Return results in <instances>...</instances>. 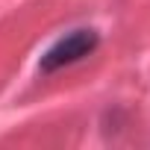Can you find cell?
Returning <instances> with one entry per match:
<instances>
[{"label": "cell", "mask_w": 150, "mask_h": 150, "mask_svg": "<svg viewBox=\"0 0 150 150\" xmlns=\"http://www.w3.org/2000/svg\"><path fill=\"white\" fill-rule=\"evenodd\" d=\"M97 41H100V35L94 30H74V33H68L65 38H59L56 44H50L44 50V56L38 62L41 74H53V71H59L65 65L80 62L83 56H88L97 47Z\"/></svg>", "instance_id": "1"}]
</instances>
